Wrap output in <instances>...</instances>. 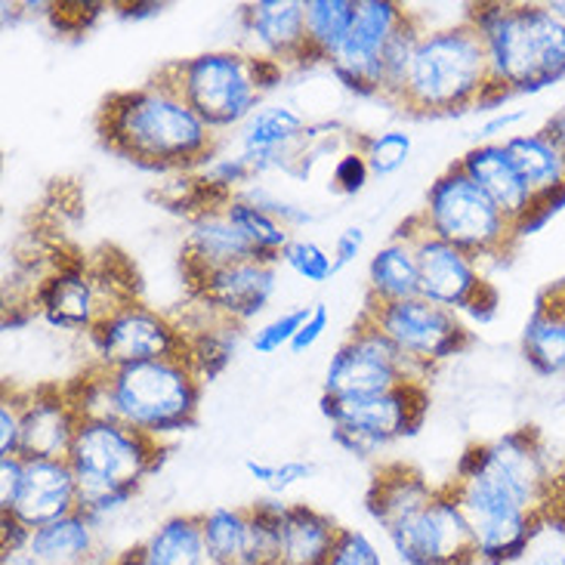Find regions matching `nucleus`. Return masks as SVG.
Segmentation results:
<instances>
[{
  "instance_id": "f257e3e1",
  "label": "nucleus",
  "mask_w": 565,
  "mask_h": 565,
  "mask_svg": "<svg viewBox=\"0 0 565 565\" xmlns=\"http://www.w3.org/2000/svg\"><path fill=\"white\" fill-rule=\"evenodd\" d=\"M96 134L108 152L137 168L185 177L207 168L220 146V134L158 77L134 90L108 93L96 115Z\"/></svg>"
},
{
  "instance_id": "f03ea898",
  "label": "nucleus",
  "mask_w": 565,
  "mask_h": 565,
  "mask_svg": "<svg viewBox=\"0 0 565 565\" xmlns=\"http://www.w3.org/2000/svg\"><path fill=\"white\" fill-rule=\"evenodd\" d=\"M489 53L494 103L513 93H537L565 77V25L547 3L491 0L467 10Z\"/></svg>"
},
{
  "instance_id": "7ed1b4c3",
  "label": "nucleus",
  "mask_w": 565,
  "mask_h": 565,
  "mask_svg": "<svg viewBox=\"0 0 565 565\" xmlns=\"http://www.w3.org/2000/svg\"><path fill=\"white\" fill-rule=\"evenodd\" d=\"M396 106L417 118H451L476 106H498L489 53L467 15L455 25L424 31Z\"/></svg>"
},
{
  "instance_id": "20e7f679",
  "label": "nucleus",
  "mask_w": 565,
  "mask_h": 565,
  "mask_svg": "<svg viewBox=\"0 0 565 565\" xmlns=\"http://www.w3.org/2000/svg\"><path fill=\"white\" fill-rule=\"evenodd\" d=\"M164 451V443L121 420H81L65 458L77 479V510L96 525L118 516L158 473Z\"/></svg>"
},
{
  "instance_id": "39448f33",
  "label": "nucleus",
  "mask_w": 565,
  "mask_h": 565,
  "mask_svg": "<svg viewBox=\"0 0 565 565\" xmlns=\"http://www.w3.org/2000/svg\"><path fill=\"white\" fill-rule=\"evenodd\" d=\"M154 77L168 84L211 130L223 134L232 127H245L260 111L266 93L276 90L285 68L257 53L207 50L161 65Z\"/></svg>"
},
{
  "instance_id": "423d86ee",
  "label": "nucleus",
  "mask_w": 565,
  "mask_h": 565,
  "mask_svg": "<svg viewBox=\"0 0 565 565\" xmlns=\"http://www.w3.org/2000/svg\"><path fill=\"white\" fill-rule=\"evenodd\" d=\"M458 501L473 535L476 556L482 565H507L520 559L529 544L547 525L544 507L513 489L504 476L494 473L473 445L458 460L455 476L445 482Z\"/></svg>"
},
{
  "instance_id": "0eeeda50",
  "label": "nucleus",
  "mask_w": 565,
  "mask_h": 565,
  "mask_svg": "<svg viewBox=\"0 0 565 565\" xmlns=\"http://www.w3.org/2000/svg\"><path fill=\"white\" fill-rule=\"evenodd\" d=\"M106 371L115 420L158 443H164V436L195 427L204 381L189 359H158Z\"/></svg>"
},
{
  "instance_id": "6e6552de",
  "label": "nucleus",
  "mask_w": 565,
  "mask_h": 565,
  "mask_svg": "<svg viewBox=\"0 0 565 565\" xmlns=\"http://www.w3.org/2000/svg\"><path fill=\"white\" fill-rule=\"evenodd\" d=\"M417 216L429 235L460 247L473 260L510 257L522 238L520 230L494 207V201L467 177L458 161L448 164L429 185Z\"/></svg>"
},
{
  "instance_id": "1a4fd4ad",
  "label": "nucleus",
  "mask_w": 565,
  "mask_h": 565,
  "mask_svg": "<svg viewBox=\"0 0 565 565\" xmlns=\"http://www.w3.org/2000/svg\"><path fill=\"white\" fill-rule=\"evenodd\" d=\"M427 408V383H405L371 396H321V412L331 420L334 443L355 458H371L386 445L414 436L424 427Z\"/></svg>"
},
{
  "instance_id": "9d476101",
  "label": "nucleus",
  "mask_w": 565,
  "mask_h": 565,
  "mask_svg": "<svg viewBox=\"0 0 565 565\" xmlns=\"http://www.w3.org/2000/svg\"><path fill=\"white\" fill-rule=\"evenodd\" d=\"M362 312L402 352V359L417 371L420 381H427L443 362L470 350L473 343V334L458 312L429 303L424 297H408V300L381 306L367 303Z\"/></svg>"
},
{
  "instance_id": "9b49d317",
  "label": "nucleus",
  "mask_w": 565,
  "mask_h": 565,
  "mask_svg": "<svg viewBox=\"0 0 565 565\" xmlns=\"http://www.w3.org/2000/svg\"><path fill=\"white\" fill-rule=\"evenodd\" d=\"M417 247V266H420V297L429 303H439L451 312H467L479 321H489L498 309V290L491 288L489 278L482 276L479 260L463 254L460 247L448 245L443 238L429 235L414 214L402 223Z\"/></svg>"
},
{
  "instance_id": "f8f14e48",
  "label": "nucleus",
  "mask_w": 565,
  "mask_h": 565,
  "mask_svg": "<svg viewBox=\"0 0 565 565\" xmlns=\"http://www.w3.org/2000/svg\"><path fill=\"white\" fill-rule=\"evenodd\" d=\"M405 565H479L470 525L448 486L383 529Z\"/></svg>"
},
{
  "instance_id": "ddd939ff",
  "label": "nucleus",
  "mask_w": 565,
  "mask_h": 565,
  "mask_svg": "<svg viewBox=\"0 0 565 565\" xmlns=\"http://www.w3.org/2000/svg\"><path fill=\"white\" fill-rule=\"evenodd\" d=\"M405 383H427L417 377L402 352L386 340L381 328L367 319L365 312L352 324L350 337L340 343L328 362L321 396L347 398V396H371L383 390H396Z\"/></svg>"
},
{
  "instance_id": "4468645a",
  "label": "nucleus",
  "mask_w": 565,
  "mask_h": 565,
  "mask_svg": "<svg viewBox=\"0 0 565 565\" xmlns=\"http://www.w3.org/2000/svg\"><path fill=\"white\" fill-rule=\"evenodd\" d=\"M130 300H137V285H121L108 269V260L106 266L65 263L38 290V303L50 324L87 334Z\"/></svg>"
},
{
  "instance_id": "2eb2a0df",
  "label": "nucleus",
  "mask_w": 565,
  "mask_h": 565,
  "mask_svg": "<svg viewBox=\"0 0 565 565\" xmlns=\"http://www.w3.org/2000/svg\"><path fill=\"white\" fill-rule=\"evenodd\" d=\"M90 347L96 362L106 367L142 365L158 359H185L189 340L183 324L152 306L130 300L93 328Z\"/></svg>"
},
{
  "instance_id": "dca6fc26",
  "label": "nucleus",
  "mask_w": 565,
  "mask_h": 565,
  "mask_svg": "<svg viewBox=\"0 0 565 565\" xmlns=\"http://www.w3.org/2000/svg\"><path fill=\"white\" fill-rule=\"evenodd\" d=\"M408 15L405 3L396 0H359L350 34L328 65L334 77L355 96H381L383 90V53L393 34Z\"/></svg>"
},
{
  "instance_id": "f3484780",
  "label": "nucleus",
  "mask_w": 565,
  "mask_h": 565,
  "mask_svg": "<svg viewBox=\"0 0 565 565\" xmlns=\"http://www.w3.org/2000/svg\"><path fill=\"white\" fill-rule=\"evenodd\" d=\"M276 269L278 263L269 260L235 263V266L214 269L207 276L189 281V290L201 303V309L242 328L247 321L257 319L273 300L278 285Z\"/></svg>"
},
{
  "instance_id": "a211bd4d",
  "label": "nucleus",
  "mask_w": 565,
  "mask_h": 565,
  "mask_svg": "<svg viewBox=\"0 0 565 565\" xmlns=\"http://www.w3.org/2000/svg\"><path fill=\"white\" fill-rule=\"evenodd\" d=\"M72 513H77V479L72 463L65 458H31L25 460V473L13 507L0 516L13 520L25 532H34Z\"/></svg>"
},
{
  "instance_id": "6ab92c4d",
  "label": "nucleus",
  "mask_w": 565,
  "mask_h": 565,
  "mask_svg": "<svg viewBox=\"0 0 565 565\" xmlns=\"http://www.w3.org/2000/svg\"><path fill=\"white\" fill-rule=\"evenodd\" d=\"M81 414L68 396L65 383H41L25 390V414H22V448L25 460L68 458Z\"/></svg>"
},
{
  "instance_id": "aec40b11",
  "label": "nucleus",
  "mask_w": 565,
  "mask_h": 565,
  "mask_svg": "<svg viewBox=\"0 0 565 565\" xmlns=\"http://www.w3.org/2000/svg\"><path fill=\"white\" fill-rule=\"evenodd\" d=\"M458 164L520 230V235L535 230V195L522 180L513 158L507 154L504 142H476L473 149L463 152V158H458Z\"/></svg>"
},
{
  "instance_id": "412c9836",
  "label": "nucleus",
  "mask_w": 565,
  "mask_h": 565,
  "mask_svg": "<svg viewBox=\"0 0 565 565\" xmlns=\"http://www.w3.org/2000/svg\"><path fill=\"white\" fill-rule=\"evenodd\" d=\"M238 146V152L254 161L260 177L266 170L300 173L297 161H306L309 152V124L290 106H263L242 127Z\"/></svg>"
},
{
  "instance_id": "4be33fe9",
  "label": "nucleus",
  "mask_w": 565,
  "mask_h": 565,
  "mask_svg": "<svg viewBox=\"0 0 565 565\" xmlns=\"http://www.w3.org/2000/svg\"><path fill=\"white\" fill-rule=\"evenodd\" d=\"M245 34L257 46V56L278 62L281 68L309 65L303 0H257L242 7Z\"/></svg>"
},
{
  "instance_id": "5701e85b",
  "label": "nucleus",
  "mask_w": 565,
  "mask_h": 565,
  "mask_svg": "<svg viewBox=\"0 0 565 565\" xmlns=\"http://www.w3.org/2000/svg\"><path fill=\"white\" fill-rule=\"evenodd\" d=\"M507 154L535 195V230L565 204V149L541 127L504 139Z\"/></svg>"
},
{
  "instance_id": "b1692460",
  "label": "nucleus",
  "mask_w": 565,
  "mask_h": 565,
  "mask_svg": "<svg viewBox=\"0 0 565 565\" xmlns=\"http://www.w3.org/2000/svg\"><path fill=\"white\" fill-rule=\"evenodd\" d=\"M223 204H214L189 220V232L183 242L185 281H195V278L207 276L214 269L235 266V263L260 260L257 250L245 242V235L235 230Z\"/></svg>"
},
{
  "instance_id": "393cba45",
  "label": "nucleus",
  "mask_w": 565,
  "mask_h": 565,
  "mask_svg": "<svg viewBox=\"0 0 565 565\" xmlns=\"http://www.w3.org/2000/svg\"><path fill=\"white\" fill-rule=\"evenodd\" d=\"M25 551L41 565H108L99 541V525L81 510L29 532Z\"/></svg>"
},
{
  "instance_id": "a878e982",
  "label": "nucleus",
  "mask_w": 565,
  "mask_h": 565,
  "mask_svg": "<svg viewBox=\"0 0 565 565\" xmlns=\"http://www.w3.org/2000/svg\"><path fill=\"white\" fill-rule=\"evenodd\" d=\"M408 297H420V266L414 238L398 226L396 235L377 247L367 263V303H396Z\"/></svg>"
},
{
  "instance_id": "bb28decb",
  "label": "nucleus",
  "mask_w": 565,
  "mask_h": 565,
  "mask_svg": "<svg viewBox=\"0 0 565 565\" xmlns=\"http://www.w3.org/2000/svg\"><path fill=\"white\" fill-rule=\"evenodd\" d=\"M340 522L309 504H285L281 532V565H324L334 551Z\"/></svg>"
},
{
  "instance_id": "cd10ccee",
  "label": "nucleus",
  "mask_w": 565,
  "mask_h": 565,
  "mask_svg": "<svg viewBox=\"0 0 565 565\" xmlns=\"http://www.w3.org/2000/svg\"><path fill=\"white\" fill-rule=\"evenodd\" d=\"M436 491V486H429V479L412 463H383L381 470L371 479V489L365 494V507L371 513V520L377 522L381 529L393 525L398 516H405L412 507L420 501H427L429 494Z\"/></svg>"
},
{
  "instance_id": "c85d7f7f",
  "label": "nucleus",
  "mask_w": 565,
  "mask_h": 565,
  "mask_svg": "<svg viewBox=\"0 0 565 565\" xmlns=\"http://www.w3.org/2000/svg\"><path fill=\"white\" fill-rule=\"evenodd\" d=\"M522 352L537 374H565V294L559 285L537 300L522 334Z\"/></svg>"
},
{
  "instance_id": "c756f323",
  "label": "nucleus",
  "mask_w": 565,
  "mask_h": 565,
  "mask_svg": "<svg viewBox=\"0 0 565 565\" xmlns=\"http://www.w3.org/2000/svg\"><path fill=\"white\" fill-rule=\"evenodd\" d=\"M139 547L146 565H207L201 513L170 516Z\"/></svg>"
},
{
  "instance_id": "7c9ffc66",
  "label": "nucleus",
  "mask_w": 565,
  "mask_h": 565,
  "mask_svg": "<svg viewBox=\"0 0 565 565\" xmlns=\"http://www.w3.org/2000/svg\"><path fill=\"white\" fill-rule=\"evenodd\" d=\"M309 62H331L343 46L359 0H303Z\"/></svg>"
},
{
  "instance_id": "2f4dec72",
  "label": "nucleus",
  "mask_w": 565,
  "mask_h": 565,
  "mask_svg": "<svg viewBox=\"0 0 565 565\" xmlns=\"http://www.w3.org/2000/svg\"><path fill=\"white\" fill-rule=\"evenodd\" d=\"M223 207H226V216L235 223V230L245 235L247 245L257 250V257H260V260L278 263L281 250H285L290 238H294V232H290L281 220H276V216L269 214V211H263L254 201L242 199V195H232Z\"/></svg>"
},
{
  "instance_id": "473e14b6",
  "label": "nucleus",
  "mask_w": 565,
  "mask_h": 565,
  "mask_svg": "<svg viewBox=\"0 0 565 565\" xmlns=\"http://www.w3.org/2000/svg\"><path fill=\"white\" fill-rule=\"evenodd\" d=\"M247 520V507H211L207 513H201L207 565H242Z\"/></svg>"
},
{
  "instance_id": "72a5a7b5",
  "label": "nucleus",
  "mask_w": 565,
  "mask_h": 565,
  "mask_svg": "<svg viewBox=\"0 0 565 565\" xmlns=\"http://www.w3.org/2000/svg\"><path fill=\"white\" fill-rule=\"evenodd\" d=\"M185 340H189V352L185 359L192 362V367L201 374V381L216 377L223 367L230 365L232 355L238 350V337L242 328L211 316V328H183Z\"/></svg>"
},
{
  "instance_id": "f704fd0d",
  "label": "nucleus",
  "mask_w": 565,
  "mask_h": 565,
  "mask_svg": "<svg viewBox=\"0 0 565 565\" xmlns=\"http://www.w3.org/2000/svg\"><path fill=\"white\" fill-rule=\"evenodd\" d=\"M285 501L281 498H263L247 507V544L242 565H281V520Z\"/></svg>"
},
{
  "instance_id": "c9c22d12",
  "label": "nucleus",
  "mask_w": 565,
  "mask_h": 565,
  "mask_svg": "<svg viewBox=\"0 0 565 565\" xmlns=\"http://www.w3.org/2000/svg\"><path fill=\"white\" fill-rule=\"evenodd\" d=\"M424 25H420V19L417 13L408 10V15L402 19V25L393 34V41L386 46V53H383V99H390V103H396L398 93L405 87V77H408V68H412L414 60V50L420 44V38H424Z\"/></svg>"
},
{
  "instance_id": "e433bc0d",
  "label": "nucleus",
  "mask_w": 565,
  "mask_h": 565,
  "mask_svg": "<svg viewBox=\"0 0 565 565\" xmlns=\"http://www.w3.org/2000/svg\"><path fill=\"white\" fill-rule=\"evenodd\" d=\"M362 154L367 158V168L374 177H393L408 164L414 152L412 134L405 130H383V134H371L355 142Z\"/></svg>"
},
{
  "instance_id": "4c0bfd02",
  "label": "nucleus",
  "mask_w": 565,
  "mask_h": 565,
  "mask_svg": "<svg viewBox=\"0 0 565 565\" xmlns=\"http://www.w3.org/2000/svg\"><path fill=\"white\" fill-rule=\"evenodd\" d=\"M281 266H288L294 276H300L309 285H324V281H331L337 276V266H334V254L331 250H324L319 242H312V238H300V235H294L288 242V247L281 250V257H278Z\"/></svg>"
},
{
  "instance_id": "58836bf2",
  "label": "nucleus",
  "mask_w": 565,
  "mask_h": 565,
  "mask_svg": "<svg viewBox=\"0 0 565 565\" xmlns=\"http://www.w3.org/2000/svg\"><path fill=\"white\" fill-rule=\"evenodd\" d=\"M247 476L269 491V498H281L288 494L294 486L306 482L309 476L316 473V467L309 460L288 458V460H266V458H250L245 460Z\"/></svg>"
},
{
  "instance_id": "ea45409f",
  "label": "nucleus",
  "mask_w": 565,
  "mask_h": 565,
  "mask_svg": "<svg viewBox=\"0 0 565 565\" xmlns=\"http://www.w3.org/2000/svg\"><path fill=\"white\" fill-rule=\"evenodd\" d=\"M306 316H309V306H290L285 312H278L276 319L263 321L260 328L250 334V347L257 350V355H276L281 350H290Z\"/></svg>"
},
{
  "instance_id": "a19ab883",
  "label": "nucleus",
  "mask_w": 565,
  "mask_h": 565,
  "mask_svg": "<svg viewBox=\"0 0 565 565\" xmlns=\"http://www.w3.org/2000/svg\"><path fill=\"white\" fill-rule=\"evenodd\" d=\"M22 414H25V390L15 383H3L0 396V458L19 455L22 448Z\"/></svg>"
},
{
  "instance_id": "79ce46f5",
  "label": "nucleus",
  "mask_w": 565,
  "mask_h": 565,
  "mask_svg": "<svg viewBox=\"0 0 565 565\" xmlns=\"http://www.w3.org/2000/svg\"><path fill=\"white\" fill-rule=\"evenodd\" d=\"M238 195L247 201H254V204H257V207H263V211H269V214L276 216V220H281V223H285L290 232L303 230V226H309V223L316 220L309 207L297 204V201L281 199L278 192H273L269 185H263V183L247 185L245 192H238Z\"/></svg>"
},
{
  "instance_id": "37998d69",
  "label": "nucleus",
  "mask_w": 565,
  "mask_h": 565,
  "mask_svg": "<svg viewBox=\"0 0 565 565\" xmlns=\"http://www.w3.org/2000/svg\"><path fill=\"white\" fill-rule=\"evenodd\" d=\"M371 168H367V158L362 154L359 146H352L347 152H340L334 158V168H331V189L337 195H359L367 183H371Z\"/></svg>"
},
{
  "instance_id": "c03bdc74",
  "label": "nucleus",
  "mask_w": 565,
  "mask_h": 565,
  "mask_svg": "<svg viewBox=\"0 0 565 565\" xmlns=\"http://www.w3.org/2000/svg\"><path fill=\"white\" fill-rule=\"evenodd\" d=\"M324 565H383V556L377 551V544L362 529L343 525L340 535H337L334 551H331Z\"/></svg>"
},
{
  "instance_id": "a18cd8bd",
  "label": "nucleus",
  "mask_w": 565,
  "mask_h": 565,
  "mask_svg": "<svg viewBox=\"0 0 565 565\" xmlns=\"http://www.w3.org/2000/svg\"><path fill=\"white\" fill-rule=\"evenodd\" d=\"M328 324H331V312H328V306H324V303L309 306V316H306V321L300 324V331H297V337H294V343H290V352L303 355V352L312 350V347L319 343L321 337H324Z\"/></svg>"
},
{
  "instance_id": "49530a36",
  "label": "nucleus",
  "mask_w": 565,
  "mask_h": 565,
  "mask_svg": "<svg viewBox=\"0 0 565 565\" xmlns=\"http://www.w3.org/2000/svg\"><path fill=\"white\" fill-rule=\"evenodd\" d=\"M22 473H25V458L22 455L0 458V513H7L13 507L19 486H22Z\"/></svg>"
},
{
  "instance_id": "de8ad7c7",
  "label": "nucleus",
  "mask_w": 565,
  "mask_h": 565,
  "mask_svg": "<svg viewBox=\"0 0 565 565\" xmlns=\"http://www.w3.org/2000/svg\"><path fill=\"white\" fill-rule=\"evenodd\" d=\"M362 250H365V230H362V226H347V230L337 235L334 247H331L337 273H340V269H347L350 263L359 260V257H362Z\"/></svg>"
},
{
  "instance_id": "09e8293b",
  "label": "nucleus",
  "mask_w": 565,
  "mask_h": 565,
  "mask_svg": "<svg viewBox=\"0 0 565 565\" xmlns=\"http://www.w3.org/2000/svg\"><path fill=\"white\" fill-rule=\"evenodd\" d=\"M522 118H525V111L498 108V111H491L489 118L482 121V127H479V137H482V142H498L494 137H501V134H513V127L522 124Z\"/></svg>"
},
{
  "instance_id": "8fccbe9b",
  "label": "nucleus",
  "mask_w": 565,
  "mask_h": 565,
  "mask_svg": "<svg viewBox=\"0 0 565 565\" xmlns=\"http://www.w3.org/2000/svg\"><path fill=\"white\" fill-rule=\"evenodd\" d=\"M547 525H563L565 529V460H559L556 470V486H553V504H551V522Z\"/></svg>"
},
{
  "instance_id": "3c124183",
  "label": "nucleus",
  "mask_w": 565,
  "mask_h": 565,
  "mask_svg": "<svg viewBox=\"0 0 565 565\" xmlns=\"http://www.w3.org/2000/svg\"><path fill=\"white\" fill-rule=\"evenodd\" d=\"M0 565H41L25 547H0Z\"/></svg>"
},
{
  "instance_id": "603ef678",
  "label": "nucleus",
  "mask_w": 565,
  "mask_h": 565,
  "mask_svg": "<svg viewBox=\"0 0 565 565\" xmlns=\"http://www.w3.org/2000/svg\"><path fill=\"white\" fill-rule=\"evenodd\" d=\"M544 130H547V134L565 149V106L559 108V111H553V118L544 124Z\"/></svg>"
},
{
  "instance_id": "864d4df0",
  "label": "nucleus",
  "mask_w": 565,
  "mask_h": 565,
  "mask_svg": "<svg viewBox=\"0 0 565 565\" xmlns=\"http://www.w3.org/2000/svg\"><path fill=\"white\" fill-rule=\"evenodd\" d=\"M108 565H146V556H142V547L137 544V547H130V551L118 553Z\"/></svg>"
},
{
  "instance_id": "5fc2aeb1",
  "label": "nucleus",
  "mask_w": 565,
  "mask_h": 565,
  "mask_svg": "<svg viewBox=\"0 0 565 565\" xmlns=\"http://www.w3.org/2000/svg\"><path fill=\"white\" fill-rule=\"evenodd\" d=\"M547 7H551V13L565 25V0H547Z\"/></svg>"
},
{
  "instance_id": "6e6d98bb",
  "label": "nucleus",
  "mask_w": 565,
  "mask_h": 565,
  "mask_svg": "<svg viewBox=\"0 0 565 565\" xmlns=\"http://www.w3.org/2000/svg\"><path fill=\"white\" fill-rule=\"evenodd\" d=\"M537 565H565V553H547L537 559Z\"/></svg>"
},
{
  "instance_id": "4d7b16f0",
  "label": "nucleus",
  "mask_w": 565,
  "mask_h": 565,
  "mask_svg": "<svg viewBox=\"0 0 565 565\" xmlns=\"http://www.w3.org/2000/svg\"><path fill=\"white\" fill-rule=\"evenodd\" d=\"M559 288H563V294H565V281H563V285H559Z\"/></svg>"
}]
</instances>
